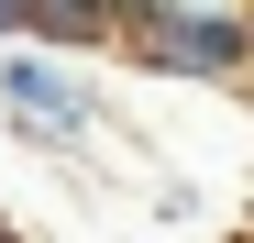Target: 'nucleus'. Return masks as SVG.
<instances>
[{
    "label": "nucleus",
    "instance_id": "nucleus-2",
    "mask_svg": "<svg viewBox=\"0 0 254 243\" xmlns=\"http://www.w3.org/2000/svg\"><path fill=\"white\" fill-rule=\"evenodd\" d=\"M0 100H11V122L33 144H77L89 133V89L66 66H45V56H0Z\"/></svg>",
    "mask_w": 254,
    "mask_h": 243
},
{
    "label": "nucleus",
    "instance_id": "nucleus-3",
    "mask_svg": "<svg viewBox=\"0 0 254 243\" xmlns=\"http://www.w3.org/2000/svg\"><path fill=\"white\" fill-rule=\"evenodd\" d=\"M22 33H45V45H111V11H89V0H22Z\"/></svg>",
    "mask_w": 254,
    "mask_h": 243
},
{
    "label": "nucleus",
    "instance_id": "nucleus-1",
    "mask_svg": "<svg viewBox=\"0 0 254 243\" xmlns=\"http://www.w3.org/2000/svg\"><path fill=\"white\" fill-rule=\"evenodd\" d=\"M111 33H122V45H133L144 66H177V77H221V66H243V11L144 0V11H111Z\"/></svg>",
    "mask_w": 254,
    "mask_h": 243
},
{
    "label": "nucleus",
    "instance_id": "nucleus-4",
    "mask_svg": "<svg viewBox=\"0 0 254 243\" xmlns=\"http://www.w3.org/2000/svg\"><path fill=\"white\" fill-rule=\"evenodd\" d=\"M0 243H11V232H0Z\"/></svg>",
    "mask_w": 254,
    "mask_h": 243
}]
</instances>
